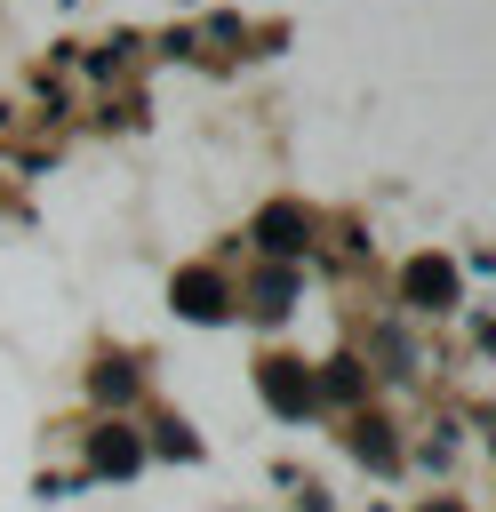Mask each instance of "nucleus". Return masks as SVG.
Returning <instances> with one entry per match:
<instances>
[{
  "label": "nucleus",
  "instance_id": "nucleus-1",
  "mask_svg": "<svg viewBox=\"0 0 496 512\" xmlns=\"http://www.w3.org/2000/svg\"><path fill=\"white\" fill-rule=\"evenodd\" d=\"M264 392H272V408H304L312 400V376H296V360H264Z\"/></svg>",
  "mask_w": 496,
  "mask_h": 512
},
{
  "label": "nucleus",
  "instance_id": "nucleus-2",
  "mask_svg": "<svg viewBox=\"0 0 496 512\" xmlns=\"http://www.w3.org/2000/svg\"><path fill=\"white\" fill-rule=\"evenodd\" d=\"M448 288H456V280H448V264H432V256H424V264H408V296H416L424 312H440V304H448Z\"/></svg>",
  "mask_w": 496,
  "mask_h": 512
},
{
  "label": "nucleus",
  "instance_id": "nucleus-3",
  "mask_svg": "<svg viewBox=\"0 0 496 512\" xmlns=\"http://www.w3.org/2000/svg\"><path fill=\"white\" fill-rule=\"evenodd\" d=\"M256 232H264V248H272V256H296V248H304V240H296V232H304V216H296V208H264V224H256Z\"/></svg>",
  "mask_w": 496,
  "mask_h": 512
},
{
  "label": "nucleus",
  "instance_id": "nucleus-4",
  "mask_svg": "<svg viewBox=\"0 0 496 512\" xmlns=\"http://www.w3.org/2000/svg\"><path fill=\"white\" fill-rule=\"evenodd\" d=\"M176 296H184V312H192V320H208V312H224V304H216V280H208V272H192V280H184Z\"/></svg>",
  "mask_w": 496,
  "mask_h": 512
},
{
  "label": "nucleus",
  "instance_id": "nucleus-5",
  "mask_svg": "<svg viewBox=\"0 0 496 512\" xmlns=\"http://www.w3.org/2000/svg\"><path fill=\"white\" fill-rule=\"evenodd\" d=\"M96 464H104V472H136V440H120V424H112V432L96 440Z\"/></svg>",
  "mask_w": 496,
  "mask_h": 512
},
{
  "label": "nucleus",
  "instance_id": "nucleus-6",
  "mask_svg": "<svg viewBox=\"0 0 496 512\" xmlns=\"http://www.w3.org/2000/svg\"><path fill=\"white\" fill-rule=\"evenodd\" d=\"M256 312H288V272H272V280H256Z\"/></svg>",
  "mask_w": 496,
  "mask_h": 512
},
{
  "label": "nucleus",
  "instance_id": "nucleus-7",
  "mask_svg": "<svg viewBox=\"0 0 496 512\" xmlns=\"http://www.w3.org/2000/svg\"><path fill=\"white\" fill-rule=\"evenodd\" d=\"M128 384H136V376H128L120 360H112V368H96V392H104V400H128Z\"/></svg>",
  "mask_w": 496,
  "mask_h": 512
},
{
  "label": "nucleus",
  "instance_id": "nucleus-8",
  "mask_svg": "<svg viewBox=\"0 0 496 512\" xmlns=\"http://www.w3.org/2000/svg\"><path fill=\"white\" fill-rule=\"evenodd\" d=\"M424 512H456V504H424Z\"/></svg>",
  "mask_w": 496,
  "mask_h": 512
}]
</instances>
